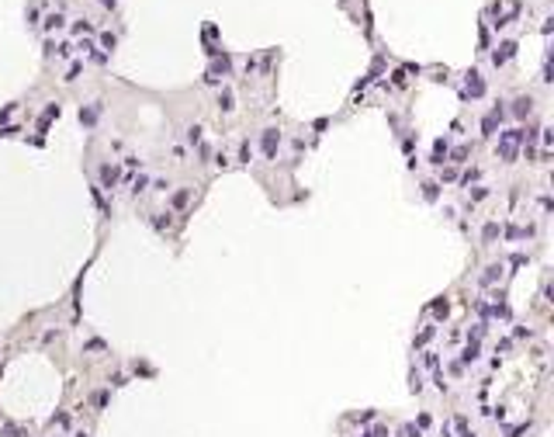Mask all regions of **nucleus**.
I'll return each instance as SVG.
<instances>
[{
  "instance_id": "obj_1",
  "label": "nucleus",
  "mask_w": 554,
  "mask_h": 437,
  "mask_svg": "<svg viewBox=\"0 0 554 437\" xmlns=\"http://www.w3.org/2000/svg\"><path fill=\"white\" fill-rule=\"evenodd\" d=\"M277 146H280V132H277V129H267V132H264V153H267V160L277 156Z\"/></svg>"
},
{
  "instance_id": "obj_2",
  "label": "nucleus",
  "mask_w": 554,
  "mask_h": 437,
  "mask_svg": "<svg viewBox=\"0 0 554 437\" xmlns=\"http://www.w3.org/2000/svg\"><path fill=\"white\" fill-rule=\"evenodd\" d=\"M513 111H516L520 118H527V115L534 111V97H530V94H523V97H516V101H513Z\"/></svg>"
},
{
  "instance_id": "obj_3",
  "label": "nucleus",
  "mask_w": 554,
  "mask_h": 437,
  "mask_svg": "<svg viewBox=\"0 0 554 437\" xmlns=\"http://www.w3.org/2000/svg\"><path fill=\"white\" fill-rule=\"evenodd\" d=\"M513 52H516V45H513V42H502V45H499V49L492 52V59H495V66H499V63H506V59H509Z\"/></svg>"
},
{
  "instance_id": "obj_4",
  "label": "nucleus",
  "mask_w": 554,
  "mask_h": 437,
  "mask_svg": "<svg viewBox=\"0 0 554 437\" xmlns=\"http://www.w3.org/2000/svg\"><path fill=\"white\" fill-rule=\"evenodd\" d=\"M499 118H502V108H495L492 115H485V122H482V132H485V136H492V132H495V125H499Z\"/></svg>"
},
{
  "instance_id": "obj_5",
  "label": "nucleus",
  "mask_w": 554,
  "mask_h": 437,
  "mask_svg": "<svg viewBox=\"0 0 554 437\" xmlns=\"http://www.w3.org/2000/svg\"><path fill=\"white\" fill-rule=\"evenodd\" d=\"M468 90H471L475 97H482V94H485V83H482V76H478L475 70L468 73Z\"/></svg>"
},
{
  "instance_id": "obj_6",
  "label": "nucleus",
  "mask_w": 554,
  "mask_h": 437,
  "mask_svg": "<svg viewBox=\"0 0 554 437\" xmlns=\"http://www.w3.org/2000/svg\"><path fill=\"white\" fill-rule=\"evenodd\" d=\"M115 181H118V170L104 163V167H101V184H104V188H115Z\"/></svg>"
},
{
  "instance_id": "obj_7",
  "label": "nucleus",
  "mask_w": 554,
  "mask_h": 437,
  "mask_svg": "<svg viewBox=\"0 0 554 437\" xmlns=\"http://www.w3.org/2000/svg\"><path fill=\"white\" fill-rule=\"evenodd\" d=\"M187 202H191V191H187V188H184V191H177V195H173V209H184V205H187Z\"/></svg>"
},
{
  "instance_id": "obj_8",
  "label": "nucleus",
  "mask_w": 554,
  "mask_h": 437,
  "mask_svg": "<svg viewBox=\"0 0 554 437\" xmlns=\"http://www.w3.org/2000/svg\"><path fill=\"white\" fill-rule=\"evenodd\" d=\"M218 108H222V111H232V94H229V90L218 94Z\"/></svg>"
},
{
  "instance_id": "obj_9",
  "label": "nucleus",
  "mask_w": 554,
  "mask_h": 437,
  "mask_svg": "<svg viewBox=\"0 0 554 437\" xmlns=\"http://www.w3.org/2000/svg\"><path fill=\"white\" fill-rule=\"evenodd\" d=\"M461 358H464V361H475V358H478V344H468V347H464V354H461Z\"/></svg>"
},
{
  "instance_id": "obj_10",
  "label": "nucleus",
  "mask_w": 554,
  "mask_h": 437,
  "mask_svg": "<svg viewBox=\"0 0 554 437\" xmlns=\"http://www.w3.org/2000/svg\"><path fill=\"white\" fill-rule=\"evenodd\" d=\"M250 156H253V149H250V143H243V146H239V160H243V163H250Z\"/></svg>"
},
{
  "instance_id": "obj_11",
  "label": "nucleus",
  "mask_w": 554,
  "mask_h": 437,
  "mask_svg": "<svg viewBox=\"0 0 554 437\" xmlns=\"http://www.w3.org/2000/svg\"><path fill=\"white\" fill-rule=\"evenodd\" d=\"M187 139L198 143V139H201V125H191V129H187Z\"/></svg>"
},
{
  "instance_id": "obj_12",
  "label": "nucleus",
  "mask_w": 554,
  "mask_h": 437,
  "mask_svg": "<svg viewBox=\"0 0 554 437\" xmlns=\"http://www.w3.org/2000/svg\"><path fill=\"white\" fill-rule=\"evenodd\" d=\"M402 437H419V431H416V427H406V431H402Z\"/></svg>"
},
{
  "instance_id": "obj_13",
  "label": "nucleus",
  "mask_w": 554,
  "mask_h": 437,
  "mask_svg": "<svg viewBox=\"0 0 554 437\" xmlns=\"http://www.w3.org/2000/svg\"><path fill=\"white\" fill-rule=\"evenodd\" d=\"M76 437H90V434H83V431H80V434H76Z\"/></svg>"
}]
</instances>
